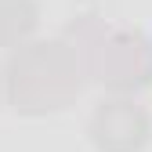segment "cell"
Instances as JSON below:
<instances>
[{"instance_id":"4","label":"cell","mask_w":152,"mask_h":152,"mask_svg":"<svg viewBox=\"0 0 152 152\" xmlns=\"http://www.w3.org/2000/svg\"><path fill=\"white\" fill-rule=\"evenodd\" d=\"M36 26L33 0H0V44H18Z\"/></svg>"},{"instance_id":"2","label":"cell","mask_w":152,"mask_h":152,"mask_svg":"<svg viewBox=\"0 0 152 152\" xmlns=\"http://www.w3.org/2000/svg\"><path fill=\"white\" fill-rule=\"evenodd\" d=\"M94 76L116 91L145 87L152 80V47L134 33H112L94 51Z\"/></svg>"},{"instance_id":"1","label":"cell","mask_w":152,"mask_h":152,"mask_svg":"<svg viewBox=\"0 0 152 152\" xmlns=\"http://www.w3.org/2000/svg\"><path fill=\"white\" fill-rule=\"evenodd\" d=\"M11 76V102L26 112L62 109L80 91V65L65 51V44H33L15 54L7 69Z\"/></svg>"},{"instance_id":"3","label":"cell","mask_w":152,"mask_h":152,"mask_svg":"<svg viewBox=\"0 0 152 152\" xmlns=\"http://www.w3.org/2000/svg\"><path fill=\"white\" fill-rule=\"evenodd\" d=\"M94 145L102 152H138L148 141V116L134 102H102L91 120Z\"/></svg>"}]
</instances>
